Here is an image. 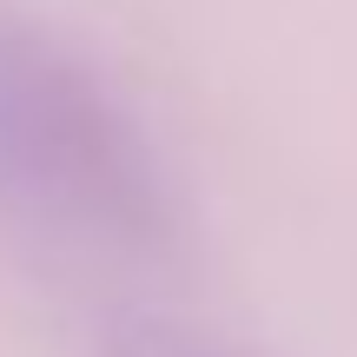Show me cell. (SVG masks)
<instances>
[{
  "label": "cell",
  "instance_id": "cell-2",
  "mask_svg": "<svg viewBox=\"0 0 357 357\" xmlns=\"http://www.w3.org/2000/svg\"><path fill=\"white\" fill-rule=\"evenodd\" d=\"M106 357H252L238 344H225L218 331H199V324L159 318V311H132L106 331Z\"/></svg>",
  "mask_w": 357,
  "mask_h": 357
},
{
  "label": "cell",
  "instance_id": "cell-1",
  "mask_svg": "<svg viewBox=\"0 0 357 357\" xmlns=\"http://www.w3.org/2000/svg\"><path fill=\"white\" fill-rule=\"evenodd\" d=\"M0 212L106 252H166L178 192L100 73L40 20L0 7Z\"/></svg>",
  "mask_w": 357,
  "mask_h": 357
}]
</instances>
